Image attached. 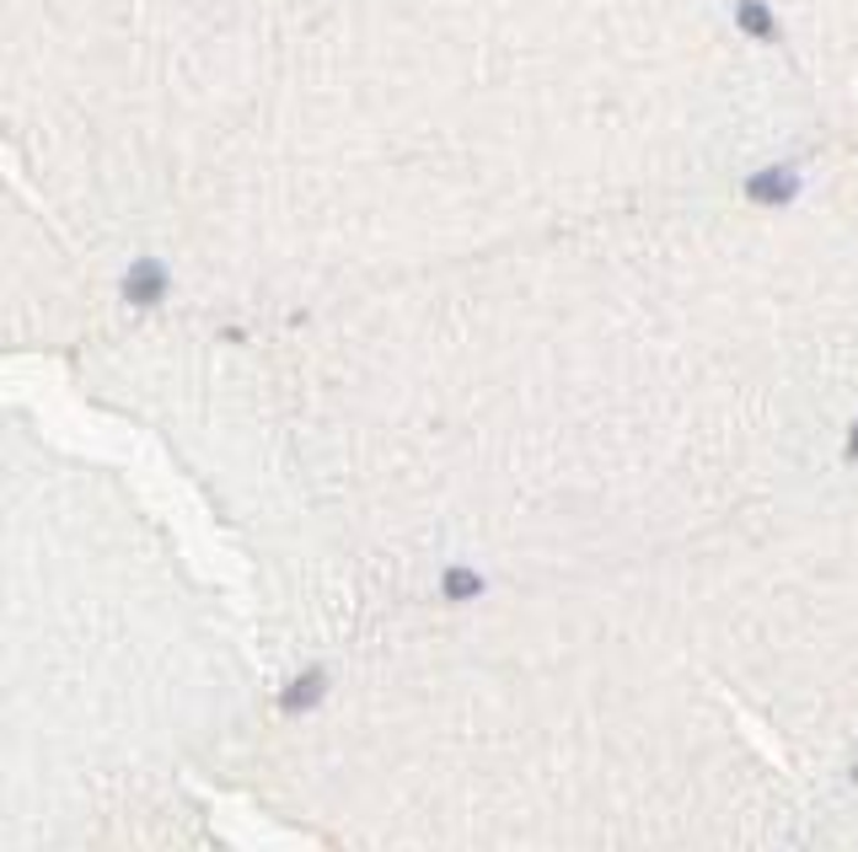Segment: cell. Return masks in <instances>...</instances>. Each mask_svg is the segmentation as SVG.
<instances>
[{
    "label": "cell",
    "mask_w": 858,
    "mask_h": 852,
    "mask_svg": "<svg viewBox=\"0 0 858 852\" xmlns=\"http://www.w3.org/2000/svg\"><path fill=\"white\" fill-rule=\"evenodd\" d=\"M794 188H800V177H794V166H773V172H757L751 183H746V194L762 204H783L794 199Z\"/></svg>",
    "instance_id": "6da1fadb"
},
{
    "label": "cell",
    "mask_w": 858,
    "mask_h": 852,
    "mask_svg": "<svg viewBox=\"0 0 858 852\" xmlns=\"http://www.w3.org/2000/svg\"><path fill=\"white\" fill-rule=\"evenodd\" d=\"M736 22H740V33H746V39H762V43L778 39V22H773V11H768L762 0H740Z\"/></svg>",
    "instance_id": "7a4b0ae2"
},
{
    "label": "cell",
    "mask_w": 858,
    "mask_h": 852,
    "mask_svg": "<svg viewBox=\"0 0 858 852\" xmlns=\"http://www.w3.org/2000/svg\"><path fill=\"white\" fill-rule=\"evenodd\" d=\"M156 290H162V269H156V263H140V269L129 274V295H134V301H151Z\"/></svg>",
    "instance_id": "3957f363"
}]
</instances>
